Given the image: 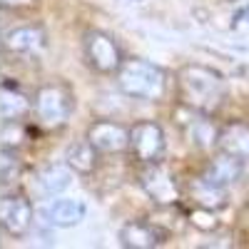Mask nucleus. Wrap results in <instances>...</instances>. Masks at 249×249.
I'll list each match as a JSON object with an SVG mask.
<instances>
[{
	"label": "nucleus",
	"mask_w": 249,
	"mask_h": 249,
	"mask_svg": "<svg viewBox=\"0 0 249 249\" xmlns=\"http://www.w3.org/2000/svg\"><path fill=\"white\" fill-rule=\"evenodd\" d=\"M217 147H219V152L234 155V157L249 162V122L234 120V122L222 124L219 135H217Z\"/></svg>",
	"instance_id": "obj_12"
},
{
	"label": "nucleus",
	"mask_w": 249,
	"mask_h": 249,
	"mask_svg": "<svg viewBox=\"0 0 249 249\" xmlns=\"http://www.w3.org/2000/svg\"><path fill=\"white\" fill-rule=\"evenodd\" d=\"M237 227H239V232L244 234V237H249V202L239 210V214H237Z\"/></svg>",
	"instance_id": "obj_21"
},
{
	"label": "nucleus",
	"mask_w": 249,
	"mask_h": 249,
	"mask_svg": "<svg viewBox=\"0 0 249 249\" xmlns=\"http://www.w3.org/2000/svg\"><path fill=\"white\" fill-rule=\"evenodd\" d=\"M82 48H85V60L95 72L112 75L120 70L124 62L120 45L115 43V37L105 30H88L82 37Z\"/></svg>",
	"instance_id": "obj_5"
},
{
	"label": "nucleus",
	"mask_w": 249,
	"mask_h": 249,
	"mask_svg": "<svg viewBox=\"0 0 249 249\" xmlns=\"http://www.w3.org/2000/svg\"><path fill=\"white\" fill-rule=\"evenodd\" d=\"M18 157L13 155V152H8V147L3 150V179H15V175H18Z\"/></svg>",
	"instance_id": "obj_20"
},
{
	"label": "nucleus",
	"mask_w": 249,
	"mask_h": 249,
	"mask_svg": "<svg viewBox=\"0 0 249 249\" xmlns=\"http://www.w3.org/2000/svg\"><path fill=\"white\" fill-rule=\"evenodd\" d=\"M88 214V207L82 204L80 199H55L50 202L43 217L50 227H57V230H70V227H77Z\"/></svg>",
	"instance_id": "obj_13"
},
{
	"label": "nucleus",
	"mask_w": 249,
	"mask_h": 249,
	"mask_svg": "<svg viewBox=\"0 0 249 249\" xmlns=\"http://www.w3.org/2000/svg\"><path fill=\"white\" fill-rule=\"evenodd\" d=\"M65 162L70 164V167L77 172V175H90L97 170V164H100V152L92 147V144L85 140H77L72 142L68 152H65Z\"/></svg>",
	"instance_id": "obj_15"
},
{
	"label": "nucleus",
	"mask_w": 249,
	"mask_h": 249,
	"mask_svg": "<svg viewBox=\"0 0 249 249\" xmlns=\"http://www.w3.org/2000/svg\"><path fill=\"white\" fill-rule=\"evenodd\" d=\"M33 5H37V0H3V8H10V10L33 8Z\"/></svg>",
	"instance_id": "obj_22"
},
{
	"label": "nucleus",
	"mask_w": 249,
	"mask_h": 249,
	"mask_svg": "<svg viewBox=\"0 0 249 249\" xmlns=\"http://www.w3.org/2000/svg\"><path fill=\"white\" fill-rule=\"evenodd\" d=\"M115 75L120 90L132 100L160 102L167 92V72L150 60H124Z\"/></svg>",
	"instance_id": "obj_2"
},
{
	"label": "nucleus",
	"mask_w": 249,
	"mask_h": 249,
	"mask_svg": "<svg viewBox=\"0 0 249 249\" xmlns=\"http://www.w3.org/2000/svg\"><path fill=\"white\" fill-rule=\"evenodd\" d=\"M167 142H164V132L157 122L140 120L130 127V152L132 157L142 162H162Z\"/></svg>",
	"instance_id": "obj_6"
},
{
	"label": "nucleus",
	"mask_w": 249,
	"mask_h": 249,
	"mask_svg": "<svg viewBox=\"0 0 249 249\" xmlns=\"http://www.w3.org/2000/svg\"><path fill=\"white\" fill-rule=\"evenodd\" d=\"M187 219H190V224H195L197 230H202V232H212V230H217V227H219V222H217V217H214V210L197 207V204L190 210Z\"/></svg>",
	"instance_id": "obj_19"
},
{
	"label": "nucleus",
	"mask_w": 249,
	"mask_h": 249,
	"mask_svg": "<svg viewBox=\"0 0 249 249\" xmlns=\"http://www.w3.org/2000/svg\"><path fill=\"white\" fill-rule=\"evenodd\" d=\"M72 167L65 162H53V164H45L43 170H37L35 172V190L40 197H55L60 192H65L70 182H72Z\"/></svg>",
	"instance_id": "obj_11"
},
{
	"label": "nucleus",
	"mask_w": 249,
	"mask_h": 249,
	"mask_svg": "<svg viewBox=\"0 0 249 249\" xmlns=\"http://www.w3.org/2000/svg\"><path fill=\"white\" fill-rule=\"evenodd\" d=\"M190 199L197 204V207H207V210H219V207L227 204V190L222 187H214L207 179L197 177L192 184H190Z\"/></svg>",
	"instance_id": "obj_17"
},
{
	"label": "nucleus",
	"mask_w": 249,
	"mask_h": 249,
	"mask_svg": "<svg viewBox=\"0 0 249 249\" xmlns=\"http://www.w3.org/2000/svg\"><path fill=\"white\" fill-rule=\"evenodd\" d=\"M48 43V35L40 25H20L3 35V48L8 53H40Z\"/></svg>",
	"instance_id": "obj_14"
},
{
	"label": "nucleus",
	"mask_w": 249,
	"mask_h": 249,
	"mask_svg": "<svg viewBox=\"0 0 249 249\" xmlns=\"http://www.w3.org/2000/svg\"><path fill=\"white\" fill-rule=\"evenodd\" d=\"M137 182L142 192L160 207H170L179 202V184L162 162H142Z\"/></svg>",
	"instance_id": "obj_4"
},
{
	"label": "nucleus",
	"mask_w": 249,
	"mask_h": 249,
	"mask_svg": "<svg viewBox=\"0 0 249 249\" xmlns=\"http://www.w3.org/2000/svg\"><path fill=\"white\" fill-rule=\"evenodd\" d=\"M242 175H244V160H239L234 155H227V152H219L217 157H212L207 162V167L199 177L207 179L210 184H214V187L227 190V187H232L234 182H239Z\"/></svg>",
	"instance_id": "obj_10"
},
{
	"label": "nucleus",
	"mask_w": 249,
	"mask_h": 249,
	"mask_svg": "<svg viewBox=\"0 0 249 249\" xmlns=\"http://www.w3.org/2000/svg\"><path fill=\"white\" fill-rule=\"evenodd\" d=\"M117 239L124 249H157L162 244H167L170 232L155 222L135 219V222L122 224V230L117 232Z\"/></svg>",
	"instance_id": "obj_9"
},
{
	"label": "nucleus",
	"mask_w": 249,
	"mask_h": 249,
	"mask_svg": "<svg viewBox=\"0 0 249 249\" xmlns=\"http://www.w3.org/2000/svg\"><path fill=\"white\" fill-rule=\"evenodd\" d=\"M184 135H187V142H192L195 147L207 150V147H214V144H217L219 130L210 122V115L195 110V120H190L184 124Z\"/></svg>",
	"instance_id": "obj_16"
},
{
	"label": "nucleus",
	"mask_w": 249,
	"mask_h": 249,
	"mask_svg": "<svg viewBox=\"0 0 249 249\" xmlns=\"http://www.w3.org/2000/svg\"><path fill=\"white\" fill-rule=\"evenodd\" d=\"M234 20H237V23H249V5H247L244 10H239Z\"/></svg>",
	"instance_id": "obj_23"
},
{
	"label": "nucleus",
	"mask_w": 249,
	"mask_h": 249,
	"mask_svg": "<svg viewBox=\"0 0 249 249\" xmlns=\"http://www.w3.org/2000/svg\"><path fill=\"white\" fill-rule=\"evenodd\" d=\"M28 110H30V100L23 92H18L13 85L8 88V82H5L3 85V100H0V115H3V122L25 117Z\"/></svg>",
	"instance_id": "obj_18"
},
{
	"label": "nucleus",
	"mask_w": 249,
	"mask_h": 249,
	"mask_svg": "<svg viewBox=\"0 0 249 249\" xmlns=\"http://www.w3.org/2000/svg\"><path fill=\"white\" fill-rule=\"evenodd\" d=\"M72 110H75V95L62 82H48V85L37 88L33 97L35 120L48 130H60L70 120Z\"/></svg>",
	"instance_id": "obj_3"
},
{
	"label": "nucleus",
	"mask_w": 249,
	"mask_h": 249,
	"mask_svg": "<svg viewBox=\"0 0 249 249\" xmlns=\"http://www.w3.org/2000/svg\"><path fill=\"white\" fill-rule=\"evenodd\" d=\"M177 97L187 110L214 115L227 100V82L214 68L192 62L177 72Z\"/></svg>",
	"instance_id": "obj_1"
},
{
	"label": "nucleus",
	"mask_w": 249,
	"mask_h": 249,
	"mask_svg": "<svg viewBox=\"0 0 249 249\" xmlns=\"http://www.w3.org/2000/svg\"><path fill=\"white\" fill-rule=\"evenodd\" d=\"M85 137L100 155H120L124 150H130V130L112 120L92 122Z\"/></svg>",
	"instance_id": "obj_8"
},
{
	"label": "nucleus",
	"mask_w": 249,
	"mask_h": 249,
	"mask_svg": "<svg viewBox=\"0 0 249 249\" xmlns=\"http://www.w3.org/2000/svg\"><path fill=\"white\" fill-rule=\"evenodd\" d=\"M33 204L25 195H5L3 204H0V224H3V232L10 234L13 239H23L30 230H33Z\"/></svg>",
	"instance_id": "obj_7"
}]
</instances>
